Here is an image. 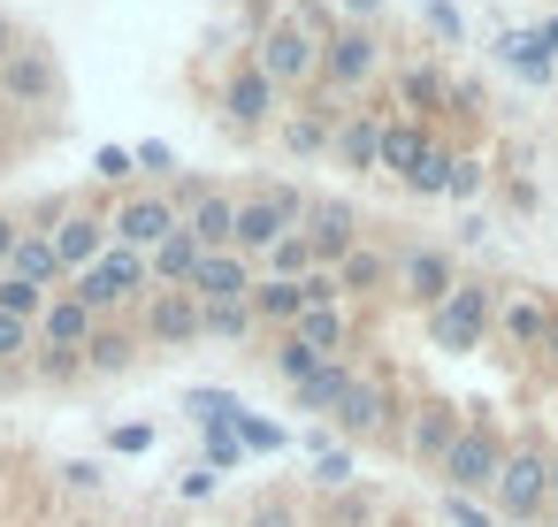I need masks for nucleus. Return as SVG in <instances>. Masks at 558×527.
<instances>
[{
	"mask_svg": "<svg viewBox=\"0 0 558 527\" xmlns=\"http://www.w3.org/2000/svg\"><path fill=\"white\" fill-rule=\"evenodd\" d=\"M322 47H329L322 16H314V9H291V16H276V24L260 32L253 70H260L276 93H283V85H314V77H322Z\"/></svg>",
	"mask_w": 558,
	"mask_h": 527,
	"instance_id": "obj_1",
	"label": "nucleus"
},
{
	"mask_svg": "<svg viewBox=\"0 0 558 527\" xmlns=\"http://www.w3.org/2000/svg\"><path fill=\"white\" fill-rule=\"evenodd\" d=\"M306 222V199L291 192V184H276V192H260V199H238V222H230V253H268L276 237H291Z\"/></svg>",
	"mask_w": 558,
	"mask_h": 527,
	"instance_id": "obj_2",
	"label": "nucleus"
},
{
	"mask_svg": "<svg viewBox=\"0 0 558 527\" xmlns=\"http://www.w3.org/2000/svg\"><path fill=\"white\" fill-rule=\"evenodd\" d=\"M497 466H505V443H497V428H489V420H459L451 451L436 458V474H444V489H451V497L489 489V481H497Z\"/></svg>",
	"mask_w": 558,
	"mask_h": 527,
	"instance_id": "obj_3",
	"label": "nucleus"
},
{
	"mask_svg": "<svg viewBox=\"0 0 558 527\" xmlns=\"http://www.w3.org/2000/svg\"><path fill=\"white\" fill-rule=\"evenodd\" d=\"M489 314H497L489 283H451L444 306H428V336H436V352H474L482 329H489Z\"/></svg>",
	"mask_w": 558,
	"mask_h": 527,
	"instance_id": "obj_4",
	"label": "nucleus"
},
{
	"mask_svg": "<svg viewBox=\"0 0 558 527\" xmlns=\"http://www.w3.org/2000/svg\"><path fill=\"white\" fill-rule=\"evenodd\" d=\"M489 497H497V512H505V519H543V504H550V458H543L535 443L505 451V466H497Z\"/></svg>",
	"mask_w": 558,
	"mask_h": 527,
	"instance_id": "obj_5",
	"label": "nucleus"
},
{
	"mask_svg": "<svg viewBox=\"0 0 558 527\" xmlns=\"http://www.w3.org/2000/svg\"><path fill=\"white\" fill-rule=\"evenodd\" d=\"M131 291H146V253H131V245H108L85 275H77V306H93V314H116Z\"/></svg>",
	"mask_w": 558,
	"mask_h": 527,
	"instance_id": "obj_6",
	"label": "nucleus"
},
{
	"mask_svg": "<svg viewBox=\"0 0 558 527\" xmlns=\"http://www.w3.org/2000/svg\"><path fill=\"white\" fill-rule=\"evenodd\" d=\"M54 93H62V70H54L47 47L16 39L9 54H0V100H9V108H47Z\"/></svg>",
	"mask_w": 558,
	"mask_h": 527,
	"instance_id": "obj_7",
	"label": "nucleus"
},
{
	"mask_svg": "<svg viewBox=\"0 0 558 527\" xmlns=\"http://www.w3.org/2000/svg\"><path fill=\"white\" fill-rule=\"evenodd\" d=\"M375 70H383V39H375L367 24H352V32H329V47H322V85H337V93H360Z\"/></svg>",
	"mask_w": 558,
	"mask_h": 527,
	"instance_id": "obj_8",
	"label": "nucleus"
},
{
	"mask_svg": "<svg viewBox=\"0 0 558 527\" xmlns=\"http://www.w3.org/2000/svg\"><path fill=\"white\" fill-rule=\"evenodd\" d=\"M169 230H177V199H161V192H131V199L116 207V222H108V245L154 253V245H161Z\"/></svg>",
	"mask_w": 558,
	"mask_h": 527,
	"instance_id": "obj_9",
	"label": "nucleus"
},
{
	"mask_svg": "<svg viewBox=\"0 0 558 527\" xmlns=\"http://www.w3.org/2000/svg\"><path fill=\"white\" fill-rule=\"evenodd\" d=\"M299 237H306L314 268H337V260L360 245V215H352L344 199H314V207H306V222H299Z\"/></svg>",
	"mask_w": 558,
	"mask_h": 527,
	"instance_id": "obj_10",
	"label": "nucleus"
},
{
	"mask_svg": "<svg viewBox=\"0 0 558 527\" xmlns=\"http://www.w3.org/2000/svg\"><path fill=\"white\" fill-rule=\"evenodd\" d=\"M184 291L199 306H238V298H253V260L245 253H199V268H192Z\"/></svg>",
	"mask_w": 558,
	"mask_h": 527,
	"instance_id": "obj_11",
	"label": "nucleus"
},
{
	"mask_svg": "<svg viewBox=\"0 0 558 527\" xmlns=\"http://www.w3.org/2000/svg\"><path fill=\"white\" fill-rule=\"evenodd\" d=\"M93 329H100V314H93V306H77L70 291H62V298H47V314L32 321V336H39V352H77V359H85V344H93Z\"/></svg>",
	"mask_w": 558,
	"mask_h": 527,
	"instance_id": "obj_12",
	"label": "nucleus"
},
{
	"mask_svg": "<svg viewBox=\"0 0 558 527\" xmlns=\"http://www.w3.org/2000/svg\"><path fill=\"white\" fill-rule=\"evenodd\" d=\"M230 222H238V199H222V192H192L184 215H177V230H184L199 253H230Z\"/></svg>",
	"mask_w": 558,
	"mask_h": 527,
	"instance_id": "obj_13",
	"label": "nucleus"
},
{
	"mask_svg": "<svg viewBox=\"0 0 558 527\" xmlns=\"http://www.w3.org/2000/svg\"><path fill=\"white\" fill-rule=\"evenodd\" d=\"M390 275H398V291H405L413 306H444V291L459 283V275H451V253H436V245H413Z\"/></svg>",
	"mask_w": 558,
	"mask_h": 527,
	"instance_id": "obj_14",
	"label": "nucleus"
},
{
	"mask_svg": "<svg viewBox=\"0 0 558 527\" xmlns=\"http://www.w3.org/2000/svg\"><path fill=\"white\" fill-rule=\"evenodd\" d=\"M47 245H54V268H62V275H85V268L108 253V222H93V215H62Z\"/></svg>",
	"mask_w": 558,
	"mask_h": 527,
	"instance_id": "obj_15",
	"label": "nucleus"
},
{
	"mask_svg": "<svg viewBox=\"0 0 558 527\" xmlns=\"http://www.w3.org/2000/svg\"><path fill=\"white\" fill-rule=\"evenodd\" d=\"M337 428H344V436H383V428H390V382L352 375V390L337 397Z\"/></svg>",
	"mask_w": 558,
	"mask_h": 527,
	"instance_id": "obj_16",
	"label": "nucleus"
},
{
	"mask_svg": "<svg viewBox=\"0 0 558 527\" xmlns=\"http://www.w3.org/2000/svg\"><path fill=\"white\" fill-rule=\"evenodd\" d=\"M222 115H230L238 131H260V123L276 115V85H268V77H260V70L245 62V70H238V77L222 85Z\"/></svg>",
	"mask_w": 558,
	"mask_h": 527,
	"instance_id": "obj_17",
	"label": "nucleus"
},
{
	"mask_svg": "<svg viewBox=\"0 0 558 527\" xmlns=\"http://www.w3.org/2000/svg\"><path fill=\"white\" fill-rule=\"evenodd\" d=\"M146 336L154 344H192L199 336V298L192 291H154L146 298Z\"/></svg>",
	"mask_w": 558,
	"mask_h": 527,
	"instance_id": "obj_18",
	"label": "nucleus"
},
{
	"mask_svg": "<svg viewBox=\"0 0 558 527\" xmlns=\"http://www.w3.org/2000/svg\"><path fill=\"white\" fill-rule=\"evenodd\" d=\"M291 336H299L314 359H344V336H352V321H344V306H306V314L291 321Z\"/></svg>",
	"mask_w": 558,
	"mask_h": 527,
	"instance_id": "obj_19",
	"label": "nucleus"
},
{
	"mask_svg": "<svg viewBox=\"0 0 558 527\" xmlns=\"http://www.w3.org/2000/svg\"><path fill=\"white\" fill-rule=\"evenodd\" d=\"M451 436H459V413H451V405H421V413H413V436H405V451H413L421 466H436V458L451 451Z\"/></svg>",
	"mask_w": 558,
	"mask_h": 527,
	"instance_id": "obj_20",
	"label": "nucleus"
},
{
	"mask_svg": "<svg viewBox=\"0 0 558 527\" xmlns=\"http://www.w3.org/2000/svg\"><path fill=\"white\" fill-rule=\"evenodd\" d=\"M428 154V131L421 123H383V138H375V169H390V176H413V161Z\"/></svg>",
	"mask_w": 558,
	"mask_h": 527,
	"instance_id": "obj_21",
	"label": "nucleus"
},
{
	"mask_svg": "<svg viewBox=\"0 0 558 527\" xmlns=\"http://www.w3.org/2000/svg\"><path fill=\"white\" fill-rule=\"evenodd\" d=\"M192 268H199V245H192L184 230H169V237L154 245V260H146V275H154L161 291H184V283H192Z\"/></svg>",
	"mask_w": 558,
	"mask_h": 527,
	"instance_id": "obj_22",
	"label": "nucleus"
},
{
	"mask_svg": "<svg viewBox=\"0 0 558 527\" xmlns=\"http://www.w3.org/2000/svg\"><path fill=\"white\" fill-rule=\"evenodd\" d=\"M245 306H253V321H283V329H291V321L306 314V275H299V283H276V275H260Z\"/></svg>",
	"mask_w": 558,
	"mask_h": 527,
	"instance_id": "obj_23",
	"label": "nucleus"
},
{
	"mask_svg": "<svg viewBox=\"0 0 558 527\" xmlns=\"http://www.w3.org/2000/svg\"><path fill=\"white\" fill-rule=\"evenodd\" d=\"M0 275H16V283H32V291H47V283L62 275V268H54V245L24 230V237H16V253H9V268H0Z\"/></svg>",
	"mask_w": 558,
	"mask_h": 527,
	"instance_id": "obj_24",
	"label": "nucleus"
},
{
	"mask_svg": "<svg viewBox=\"0 0 558 527\" xmlns=\"http://www.w3.org/2000/svg\"><path fill=\"white\" fill-rule=\"evenodd\" d=\"M497 329H505L520 352H535V344H550V329H558V321L543 314V298H512V306L497 314Z\"/></svg>",
	"mask_w": 558,
	"mask_h": 527,
	"instance_id": "obj_25",
	"label": "nucleus"
},
{
	"mask_svg": "<svg viewBox=\"0 0 558 527\" xmlns=\"http://www.w3.org/2000/svg\"><path fill=\"white\" fill-rule=\"evenodd\" d=\"M329 275H337V298H344V291H383V283H390V260H383V253H367V245H352Z\"/></svg>",
	"mask_w": 558,
	"mask_h": 527,
	"instance_id": "obj_26",
	"label": "nucleus"
},
{
	"mask_svg": "<svg viewBox=\"0 0 558 527\" xmlns=\"http://www.w3.org/2000/svg\"><path fill=\"white\" fill-rule=\"evenodd\" d=\"M344 390H352V367H344V359H322V367L299 382V405H306V413H337Z\"/></svg>",
	"mask_w": 558,
	"mask_h": 527,
	"instance_id": "obj_27",
	"label": "nucleus"
},
{
	"mask_svg": "<svg viewBox=\"0 0 558 527\" xmlns=\"http://www.w3.org/2000/svg\"><path fill=\"white\" fill-rule=\"evenodd\" d=\"M398 100H405L413 115H428V108H444V100H451V85H444V70H436V62H413V70L398 77Z\"/></svg>",
	"mask_w": 558,
	"mask_h": 527,
	"instance_id": "obj_28",
	"label": "nucleus"
},
{
	"mask_svg": "<svg viewBox=\"0 0 558 527\" xmlns=\"http://www.w3.org/2000/svg\"><path fill=\"white\" fill-rule=\"evenodd\" d=\"M138 359V336H123V329H93V344H85V367H100V375H123Z\"/></svg>",
	"mask_w": 558,
	"mask_h": 527,
	"instance_id": "obj_29",
	"label": "nucleus"
},
{
	"mask_svg": "<svg viewBox=\"0 0 558 527\" xmlns=\"http://www.w3.org/2000/svg\"><path fill=\"white\" fill-rule=\"evenodd\" d=\"M375 138H383V123H375V115H352V123L337 131V154H344V169H375Z\"/></svg>",
	"mask_w": 558,
	"mask_h": 527,
	"instance_id": "obj_30",
	"label": "nucleus"
},
{
	"mask_svg": "<svg viewBox=\"0 0 558 527\" xmlns=\"http://www.w3.org/2000/svg\"><path fill=\"white\" fill-rule=\"evenodd\" d=\"M451 161H459V154H451V146H436V138H428V154H421V161H413V176H405V192H421V199H436V192H444V184H451Z\"/></svg>",
	"mask_w": 558,
	"mask_h": 527,
	"instance_id": "obj_31",
	"label": "nucleus"
},
{
	"mask_svg": "<svg viewBox=\"0 0 558 527\" xmlns=\"http://www.w3.org/2000/svg\"><path fill=\"white\" fill-rule=\"evenodd\" d=\"M497 54H505V70H520L527 85H543V77H550V54L535 47V32H512V39H505Z\"/></svg>",
	"mask_w": 558,
	"mask_h": 527,
	"instance_id": "obj_32",
	"label": "nucleus"
},
{
	"mask_svg": "<svg viewBox=\"0 0 558 527\" xmlns=\"http://www.w3.org/2000/svg\"><path fill=\"white\" fill-rule=\"evenodd\" d=\"M268 275H276V283H299V275H314V253H306V237H299V230L268 245Z\"/></svg>",
	"mask_w": 558,
	"mask_h": 527,
	"instance_id": "obj_33",
	"label": "nucleus"
},
{
	"mask_svg": "<svg viewBox=\"0 0 558 527\" xmlns=\"http://www.w3.org/2000/svg\"><path fill=\"white\" fill-rule=\"evenodd\" d=\"M199 336H222V344L253 336V306H245V298H238V306H199Z\"/></svg>",
	"mask_w": 558,
	"mask_h": 527,
	"instance_id": "obj_34",
	"label": "nucleus"
},
{
	"mask_svg": "<svg viewBox=\"0 0 558 527\" xmlns=\"http://www.w3.org/2000/svg\"><path fill=\"white\" fill-rule=\"evenodd\" d=\"M184 405H192V420H199V428H238V413H245L230 390H192Z\"/></svg>",
	"mask_w": 558,
	"mask_h": 527,
	"instance_id": "obj_35",
	"label": "nucleus"
},
{
	"mask_svg": "<svg viewBox=\"0 0 558 527\" xmlns=\"http://www.w3.org/2000/svg\"><path fill=\"white\" fill-rule=\"evenodd\" d=\"M314 481L322 489H352V451L329 443V436H314Z\"/></svg>",
	"mask_w": 558,
	"mask_h": 527,
	"instance_id": "obj_36",
	"label": "nucleus"
},
{
	"mask_svg": "<svg viewBox=\"0 0 558 527\" xmlns=\"http://www.w3.org/2000/svg\"><path fill=\"white\" fill-rule=\"evenodd\" d=\"M0 314L39 321V314H47V291H32V283H16V275H0Z\"/></svg>",
	"mask_w": 558,
	"mask_h": 527,
	"instance_id": "obj_37",
	"label": "nucleus"
},
{
	"mask_svg": "<svg viewBox=\"0 0 558 527\" xmlns=\"http://www.w3.org/2000/svg\"><path fill=\"white\" fill-rule=\"evenodd\" d=\"M283 146H291V154H322V146H329V115H291V123H283Z\"/></svg>",
	"mask_w": 558,
	"mask_h": 527,
	"instance_id": "obj_38",
	"label": "nucleus"
},
{
	"mask_svg": "<svg viewBox=\"0 0 558 527\" xmlns=\"http://www.w3.org/2000/svg\"><path fill=\"white\" fill-rule=\"evenodd\" d=\"M314 367H322V359H314V352H306V344H299V336H283V344H276V375H283V382H291V390H299V382H306V375H314Z\"/></svg>",
	"mask_w": 558,
	"mask_h": 527,
	"instance_id": "obj_39",
	"label": "nucleus"
},
{
	"mask_svg": "<svg viewBox=\"0 0 558 527\" xmlns=\"http://www.w3.org/2000/svg\"><path fill=\"white\" fill-rule=\"evenodd\" d=\"M238 451H283V428H276V420L238 413Z\"/></svg>",
	"mask_w": 558,
	"mask_h": 527,
	"instance_id": "obj_40",
	"label": "nucleus"
},
{
	"mask_svg": "<svg viewBox=\"0 0 558 527\" xmlns=\"http://www.w3.org/2000/svg\"><path fill=\"white\" fill-rule=\"evenodd\" d=\"M24 352H32V321L0 314V367H9V359H24Z\"/></svg>",
	"mask_w": 558,
	"mask_h": 527,
	"instance_id": "obj_41",
	"label": "nucleus"
},
{
	"mask_svg": "<svg viewBox=\"0 0 558 527\" xmlns=\"http://www.w3.org/2000/svg\"><path fill=\"white\" fill-rule=\"evenodd\" d=\"M93 176H108V184H131L138 169H131V154H123V146H100V154H93Z\"/></svg>",
	"mask_w": 558,
	"mask_h": 527,
	"instance_id": "obj_42",
	"label": "nucleus"
},
{
	"mask_svg": "<svg viewBox=\"0 0 558 527\" xmlns=\"http://www.w3.org/2000/svg\"><path fill=\"white\" fill-rule=\"evenodd\" d=\"M245 451H238V428H207V466L222 474V466H238Z\"/></svg>",
	"mask_w": 558,
	"mask_h": 527,
	"instance_id": "obj_43",
	"label": "nucleus"
},
{
	"mask_svg": "<svg viewBox=\"0 0 558 527\" xmlns=\"http://www.w3.org/2000/svg\"><path fill=\"white\" fill-rule=\"evenodd\" d=\"M444 519H451V527H497V519H489L474 497H451V489H444Z\"/></svg>",
	"mask_w": 558,
	"mask_h": 527,
	"instance_id": "obj_44",
	"label": "nucleus"
},
{
	"mask_svg": "<svg viewBox=\"0 0 558 527\" xmlns=\"http://www.w3.org/2000/svg\"><path fill=\"white\" fill-rule=\"evenodd\" d=\"M131 169H146V176H169V169H177V154H169L161 138H146V146L131 154Z\"/></svg>",
	"mask_w": 558,
	"mask_h": 527,
	"instance_id": "obj_45",
	"label": "nucleus"
},
{
	"mask_svg": "<svg viewBox=\"0 0 558 527\" xmlns=\"http://www.w3.org/2000/svg\"><path fill=\"white\" fill-rule=\"evenodd\" d=\"M245 527H299V512H291V504H283V497H260V504H253V519H245Z\"/></svg>",
	"mask_w": 558,
	"mask_h": 527,
	"instance_id": "obj_46",
	"label": "nucleus"
},
{
	"mask_svg": "<svg viewBox=\"0 0 558 527\" xmlns=\"http://www.w3.org/2000/svg\"><path fill=\"white\" fill-rule=\"evenodd\" d=\"M108 443H116V451H131V458H138V451H154V428H146V420H123V428H116V436H108Z\"/></svg>",
	"mask_w": 558,
	"mask_h": 527,
	"instance_id": "obj_47",
	"label": "nucleus"
},
{
	"mask_svg": "<svg viewBox=\"0 0 558 527\" xmlns=\"http://www.w3.org/2000/svg\"><path fill=\"white\" fill-rule=\"evenodd\" d=\"M215 481H222L215 466H192V474L177 481V497H184V504H199V497H215Z\"/></svg>",
	"mask_w": 558,
	"mask_h": 527,
	"instance_id": "obj_48",
	"label": "nucleus"
},
{
	"mask_svg": "<svg viewBox=\"0 0 558 527\" xmlns=\"http://www.w3.org/2000/svg\"><path fill=\"white\" fill-rule=\"evenodd\" d=\"M444 192H451V199H474V192H482V169H474V161H451V184H444Z\"/></svg>",
	"mask_w": 558,
	"mask_h": 527,
	"instance_id": "obj_49",
	"label": "nucleus"
},
{
	"mask_svg": "<svg viewBox=\"0 0 558 527\" xmlns=\"http://www.w3.org/2000/svg\"><path fill=\"white\" fill-rule=\"evenodd\" d=\"M77 367H85V359H77V352H39V375H47V382H70V375H77Z\"/></svg>",
	"mask_w": 558,
	"mask_h": 527,
	"instance_id": "obj_50",
	"label": "nucleus"
},
{
	"mask_svg": "<svg viewBox=\"0 0 558 527\" xmlns=\"http://www.w3.org/2000/svg\"><path fill=\"white\" fill-rule=\"evenodd\" d=\"M62 481H70V489H100V466H93V458H70Z\"/></svg>",
	"mask_w": 558,
	"mask_h": 527,
	"instance_id": "obj_51",
	"label": "nucleus"
},
{
	"mask_svg": "<svg viewBox=\"0 0 558 527\" xmlns=\"http://www.w3.org/2000/svg\"><path fill=\"white\" fill-rule=\"evenodd\" d=\"M16 237H24V222H16V215H0V268H9V253H16Z\"/></svg>",
	"mask_w": 558,
	"mask_h": 527,
	"instance_id": "obj_52",
	"label": "nucleus"
},
{
	"mask_svg": "<svg viewBox=\"0 0 558 527\" xmlns=\"http://www.w3.org/2000/svg\"><path fill=\"white\" fill-rule=\"evenodd\" d=\"M535 47H543V54H558V16H550V24L535 32Z\"/></svg>",
	"mask_w": 558,
	"mask_h": 527,
	"instance_id": "obj_53",
	"label": "nucleus"
},
{
	"mask_svg": "<svg viewBox=\"0 0 558 527\" xmlns=\"http://www.w3.org/2000/svg\"><path fill=\"white\" fill-rule=\"evenodd\" d=\"M9 47H16V24H9V16H0V54H9Z\"/></svg>",
	"mask_w": 558,
	"mask_h": 527,
	"instance_id": "obj_54",
	"label": "nucleus"
},
{
	"mask_svg": "<svg viewBox=\"0 0 558 527\" xmlns=\"http://www.w3.org/2000/svg\"><path fill=\"white\" fill-rule=\"evenodd\" d=\"M550 504H558V458H550Z\"/></svg>",
	"mask_w": 558,
	"mask_h": 527,
	"instance_id": "obj_55",
	"label": "nucleus"
},
{
	"mask_svg": "<svg viewBox=\"0 0 558 527\" xmlns=\"http://www.w3.org/2000/svg\"><path fill=\"white\" fill-rule=\"evenodd\" d=\"M550 352H558V329H550Z\"/></svg>",
	"mask_w": 558,
	"mask_h": 527,
	"instance_id": "obj_56",
	"label": "nucleus"
},
{
	"mask_svg": "<svg viewBox=\"0 0 558 527\" xmlns=\"http://www.w3.org/2000/svg\"><path fill=\"white\" fill-rule=\"evenodd\" d=\"M161 527H169V519H161Z\"/></svg>",
	"mask_w": 558,
	"mask_h": 527,
	"instance_id": "obj_57",
	"label": "nucleus"
}]
</instances>
